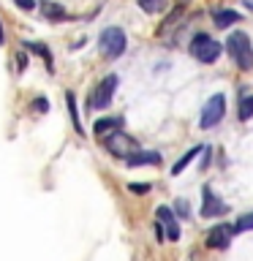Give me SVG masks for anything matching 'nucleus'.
Returning <instances> with one entry per match:
<instances>
[{
    "mask_svg": "<svg viewBox=\"0 0 253 261\" xmlns=\"http://www.w3.org/2000/svg\"><path fill=\"white\" fill-rule=\"evenodd\" d=\"M226 52L234 57L237 68H242V71L253 68V49H250L248 33H240V30L232 33V36L226 38Z\"/></svg>",
    "mask_w": 253,
    "mask_h": 261,
    "instance_id": "f257e3e1",
    "label": "nucleus"
},
{
    "mask_svg": "<svg viewBox=\"0 0 253 261\" xmlns=\"http://www.w3.org/2000/svg\"><path fill=\"white\" fill-rule=\"evenodd\" d=\"M98 49L106 60H117V57L128 49V36L122 28H106L101 36H98Z\"/></svg>",
    "mask_w": 253,
    "mask_h": 261,
    "instance_id": "f03ea898",
    "label": "nucleus"
},
{
    "mask_svg": "<svg viewBox=\"0 0 253 261\" xmlns=\"http://www.w3.org/2000/svg\"><path fill=\"white\" fill-rule=\"evenodd\" d=\"M117 85H120V79H117V73H106V76L95 85V90L90 93V101H87V106L90 109H106V106L112 103V95H114V90H117Z\"/></svg>",
    "mask_w": 253,
    "mask_h": 261,
    "instance_id": "7ed1b4c3",
    "label": "nucleus"
},
{
    "mask_svg": "<svg viewBox=\"0 0 253 261\" xmlns=\"http://www.w3.org/2000/svg\"><path fill=\"white\" fill-rule=\"evenodd\" d=\"M104 147L109 150L112 155H117V158H131L134 152H139V144L134 136H128L125 130H112V136L104 139Z\"/></svg>",
    "mask_w": 253,
    "mask_h": 261,
    "instance_id": "20e7f679",
    "label": "nucleus"
},
{
    "mask_svg": "<svg viewBox=\"0 0 253 261\" xmlns=\"http://www.w3.org/2000/svg\"><path fill=\"white\" fill-rule=\"evenodd\" d=\"M220 49H223V46H220L215 38H210L207 33H199V36L191 41V55L199 63H215L220 57Z\"/></svg>",
    "mask_w": 253,
    "mask_h": 261,
    "instance_id": "39448f33",
    "label": "nucleus"
},
{
    "mask_svg": "<svg viewBox=\"0 0 253 261\" xmlns=\"http://www.w3.org/2000/svg\"><path fill=\"white\" fill-rule=\"evenodd\" d=\"M223 114H226V95H223V93H215V95H210L207 103H204L201 117H199V125H201V128L218 125V122L223 120Z\"/></svg>",
    "mask_w": 253,
    "mask_h": 261,
    "instance_id": "423d86ee",
    "label": "nucleus"
},
{
    "mask_svg": "<svg viewBox=\"0 0 253 261\" xmlns=\"http://www.w3.org/2000/svg\"><path fill=\"white\" fill-rule=\"evenodd\" d=\"M229 212V204L220 199V196H215V191H212L210 185H204L201 191V218H220Z\"/></svg>",
    "mask_w": 253,
    "mask_h": 261,
    "instance_id": "0eeeda50",
    "label": "nucleus"
},
{
    "mask_svg": "<svg viewBox=\"0 0 253 261\" xmlns=\"http://www.w3.org/2000/svg\"><path fill=\"white\" fill-rule=\"evenodd\" d=\"M234 226H226V223H218V226H212L210 228V234H207V248L212 250H226L229 245H232V237H234Z\"/></svg>",
    "mask_w": 253,
    "mask_h": 261,
    "instance_id": "6e6552de",
    "label": "nucleus"
},
{
    "mask_svg": "<svg viewBox=\"0 0 253 261\" xmlns=\"http://www.w3.org/2000/svg\"><path fill=\"white\" fill-rule=\"evenodd\" d=\"M155 218H158V223L163 226V231H166V240L174 242L180 237V226H177V215L171 212L169 207H158L155 210Z\"/></svg>",
    "mask_w": 253,
    "mask_h": 261,
    "instance_id": "1a4fd4ad",
    "label": "nucleus"
},
{
    "mask_svg": "<svg viewBox=\"0 0 253 261\" xmlns=\"http://www.w3.org/2000/svg\"><path fill=\"white\" fill-rule=\"evenodd\" d=\"M212 19H215V28H232L234 22H240V14L232 11V8H215Z\"/></svg>",
    "mask_w": 253,
    "mask_h": 261,
    "instance_id": "9d476101",
    "label": "nucleus"
},
{
    "mask_svg": "<svg viewBox=\"0 0 253 261\" xmlns=\"http://www.w3.org/2000/svg\"><path fill=\"white\" fill-rule=\"evenodd\" d=\"M155 163H161V152H153V150L134 152L128 158V166H155Z\"/></svg>",
    "mask_w": 253,
    "mask_h": 261,
    "instance_id": "9b49d317",
    "label": "nucleus"
},
{
    "mask_svg": "<svg viewBox=\"0 0 253 261\" xmlns=\"http://www.w3.org/2000/svg\"><path fill=\"white\" fill-rule=\"evenodd\" d=\"M120 128H122V117H101V120L93 122L95 136H104V134H109V130H120Z\"/></svg>",
    "mask_w": 253,
    "mask_h": 261,
    "instance_id": "f8f14e48",
    "label": "nucleus"
},
{
    "mask_svg": "<svg viewBox=\"0 0 253 261\" xmlns=\"http://www.w3.org/2000/svg\"><path fill=\"white\" fill-rule=\"evenodd\" d=\"M41 11H44V16L46 19H52V22H60V19H65V8L60 6V3H52V0H44L41 3Z\"/></svg>",
    "mask_w": 253,
    "mask_h": 261,
    "instance_id": "ddd939ff",
    "label": "nucleus"
},
{
    "mask_svg": "<svg viewBox=\"0 0 253 261\" xmlns=\"http://www.w3.org/2000/svg\"><path fill=\"white\" fill-rule=\"evenodd\" d=\"M65 103H68V114H71L73 130H77L79 136H85V128H82V120H79V112H77V98H73V93H65Z\"/></svg>",
    "mask_w": 253,
    "mask_h": 261,
    "instance_id": "4468645a",
    "label": "nucleus"
},
{
    "mask_svg": "<svg viewBox=\"0 0 253 261\" xmlns=\"http://www.w3.org/2000/svg\"><path fill=\"white\" fill-rule=\"evenodd\" d=\"M24 46H28L30 52H36V55H41V57H44V63H46V71L52 73V52H49V49H46L44 44H41V41H28Z\"/></svg>",
    "mask_w": 253,
    "mask_h": 261,
    "instance_id": "2eb2a0df",
    "label": "nucleus"
},
{
    "mask_svg": "<svg viewBox=\"0 0 253 261\" xmlns=\"http://www.w3.org/2000/svg\"><path fill=\"white\" fill-rule=\"evenodd\" d=\"M136 3L147 14H163L166 11V0H136Z\"/></svg>",
    "mask_w": 253,
    "mask_h": 261,
    "instance_id": "dca6fc26",
    "label": "nucleus"
},
{
    "mask_svg": "<svg viewBox=\"0 0 253 261\" xmlns=\"http://www.w3.org/2000/svg\"><path fill=\"white\" fill-rule=\"evenodd\" d=\"M199 152H204V147H193L191 152H185L183 158H180V161L174 163V166H171V174H180V171H183V169H185L188 163H191V161H193V158H196V155H199Z\"/></svg>",
    "mask_w": 253,
    "mask_h": 261,
    "instance_id": "f3484780",
    "label": "nucleus"
},
{
    "mask_svg": "<svg viewBox=\"0 0 253 261\" xmlns=\"http://www.w3.org/2000/svg\"><path fill=\"white\" fill-rule=\"evenodd\" d=\"M250 228H253V212H245V215L234 223V231L242 234V231H250Z\"/></svg>",
    "mask_w": 253,
    "mask_h": 261,
    "instance_id": "a211bd4d",
    "label": "nucleus"
},
{
    "mask_svg": "<svg viewBox=\"0 0 253 261\" xmlns=\"http://www.w3.org/2000/svg\"><path fill=\"white\" fill-rule=\"evenodd\" d=\"M250 117H253V95L242 98L240 103V120H250Z\"/></svg>",
    "mask_w": 253,
    "mask_h": 261,
    "instance_id": "6ab92c4d",
    "label": "nucleus"
},
{
    "mask_svg": "<svg viewBox=\"0 0 253 261\" xmlns=\"http://www.w3.org/2000/svg\"><path fill=\"white\" fill-rule=\"evenodd\" d=\"M174 210H177L180 218H188V215H191V204H188L185 199H180V201L174 204Z\"/></svg>",
    "mask_w": 253,
    "mask_h": 261,
    "instance_id": "aec40b11",
    "label": "nucleus"
},
{
    "mask_svg": "<svg viewBox=\"0 0 253 261\" xmlns=\"http://www.w3.org/2000/svg\"><path fill=\"white\" fill-rule=\"evenodd\" d=\"M128 191L131 193H147V191H150V185H147V182H131Z\"/></svg>",
    "mask_w": 253,
    "mask_h": 261,
    "instance_id": "412c9836",
    "label": "nucleus"
},
{
    "mask_svg": "<svg viewBox=\"0 0 253 261\" xmlns=\"http://www.w3.org/2000/svg\"><path fill=\"white\" fill-rule=\"evenodd\" d=\"M16 6L22 8V11H33V8H36V0H14Z\"/></svg>",
    "mask_w": 253,
    "mask_h": 261,
    "instance_id": "4be33fe9",
    "label": "nucleus"
},
{
    "mask_svg": "<svg viewBox=\"0 0 253 261\" xmlns=\"http://www.w3.org/2000/svg\"><path fill=\"white\" fill-rule=\"evenodd\" d=\"M33 106H36L38 112H46L49 109V103H46V98H36V101H33Z\"/></svg>",
    "mask_w": 253,
    "mask_h": 261,
    "instance_id": "5701e85b",
    "label": "nucleus"
},
{
    "mask_svg": "<svg viewBox=\"0 0 253 261\" xmlns=\"http://www.w3.org/2000/svg\"><path fill=\"white\" fill-rule=\"evenodd\" d=\"M16 63H19V71H24V65H28V57H24V52L16 55Z\"/></svg>",
    "mask_w": 253,
    "mask_h": 261,
    "instance_id": "b1692460",
    "label": "nucleus"
},
{
    "mask_svg": "<svg viewBox=\"0 0 253 261\" xmlns=\"http://www.w3.org/2000/svg\"><path fill=\"white\" fill-rule=\"evenodd\" d=\"M245 3V8H248V11H253V0H242Z\"/></svg>",
    "mask_w": 253,
    "mask_h": 261,
    "instance_id": "393cba45",
    "label": "nucleus"
},
{
    "mask_svg": "<svg viewBox=\"0 0 253 261\" xmlns=\"http://www.w3.org/2000/svg\"><path fill=\"white\" fill-rule=\"evenodd\" d=\"M0 44H3V28H0Z\"/></svg>",
    "mask_w": 253,
    "mask_h": 261,
    "instance_id": "a878e982",
    "label": "nucleus"
},
{
    "mask_svg": "<svg viewBox=\"0 0 253 261\" xmlns=\"http://www.w3.org/2000/svg\"><path fill=\"white\" fill-rule=\"evenodd\" d=\"M177 3H180V6H185V3H188V0H177Z\"/></svg>",
    "mask_w": 253,
    "mask_h": 261,
    "instance_id": "bb28decb",
    "label": "nucleus"
}]
</instances>
